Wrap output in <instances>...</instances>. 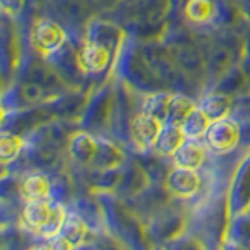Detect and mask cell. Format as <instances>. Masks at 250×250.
<instances>
[{
  "label": "cell",
  "instance_id": "2",
  "mask_svg": "<svg viewBox=\"0 0 250 250\" xmlns=\"http://www.w3.org/2000/svg\"><path fill=\"white\" fill-rule=\"evenodd\" d=\"M66 41V33L60 23L50 19H39L31 30V42L36 52L44 57L61 50Z\"/></svg>",
  "mask_w": 250,
  "mask_h": 250
},
{
  "label": "cell",
  "instance_id": "10",
  "mask_svg": "<svg viewBox=\"0 0 250 250\" xmlns=\"http://www.w3.org/2000/svg\"><path fill=\"white\" fill-rule=\"evenodd\" d=\"M211 124L213 121L209 119V116L197 105V108L182 124V128L186 135V139H200L202 136H207Z\"/></svg>",
  "mask_w": 250,
  "mask_h": 250
},
{
  "label": "cell",
  "instance_id": "16",
  "mask_svg": "<svg viewBox=\"0 0 250 250\" xmlns=\"http://www.w3.org/2000/svg\"><path fill=\"white\" fill-rule=\"evenodd\" d=\"M23 139L14 135H3L0 139V158L3 164H8L18 158L23 147Z\"/></svg>",
  "mask_w": 250,
  "mask_h": 250
},
{
  "label": "cell",
  "instance_id": "6",
  "mask_svg": "<svg viewBox=\"0 0 250 250\" xmlns=\"http://www.w3.org/2000/svg\"><path fill=\"white\" fill-rule=\"evenodd\" d=\"M108 61H109V50L100 42H94V41L86 42L75 57L77 66L86 74L102 72L108 66Z\"/></svg>",
  "mask_w": 250,
  "mask_h": 250
},
{
  "label": "cell",
  "instance_id": "9",
  "mask_svg": "<svg viewBox=\"0 0 250 250\" xmlns=\"http://www.w3.org/2000/svg\"><path fill=\"white\" fill-rule=\"evenodd\" d=\"M185 141H186V135H185V131L182 128V125L166 124L153 148L160 155L172 156L178 150L180 146H182Z\"/></svg>",
  "mask_w": 250,
  "mask_h": 250
},
{
  "label": "cell",
  "instance_id": "1",
  "mask_svg": "<svg viewBox=\"0 0 250 250\" xmlns=\"http://www.w3.org/2000/svg\"><path fill=\"white\" fill-rule=\"evenodd\" d=\"M67 213L61 203H53L49 199L27 202L22 211V225L30 233L44 239H53L61 233Z\"/></svg>",
  "mask_w": 250,
  "mask_h": 250
},
{
  "label": "cell",
  "instance_id": "4",
  "mask_svg": "<svg viewBox=\"0 0 250 250\" xmlns=\"http://www.w3.org/2000/svg\"><path fill=\"white\" fill-rule=\"evenodd\" d=\"M200 177L194 169L178 167L175 166L174 170H170L166 180H164V186H166L167 192L175 199L188 200L200 189Z\"/></svg>",
  "mask_w": 250,
  "mask_h": 250
},
{
  "label": "cell",
  "instance_id": "15",
  "mask_svg": "<svg viewBox=\"0 0 250 250\" xmlns=\"http://www.w3.org/2000/svg\"><path fill=\"white\" fill-rule=\"evenodd\" d=\"M203 111H205L211 121H219L227 117L230 111V99L225 96V94H209L208 97L203 99V102L199 105Z\"/></svg>",
  "mask_w": 250,
  "mask_h": 250
},
{
  "label": "cell",
  "instance_id": "18",
  "mask_svg": "<svg viewBox=\"0 0 250 250\" xmlns=\"http://www.w3.org/2000/svg\"><path fill=\"white\" fill-rule=\"evenodd\" d=\"M2 11L8 16H19L23 11L25 0H0Z\"/></svg>",
  "mask_w": 250,
  "mask_h": 250
},
{
  "label": "cell",
  "instance_id": "14",
  "mask_svg": "<svg viewBox=\"0 0 250 250\" xmlns=\"http://www.w3.org/2000/svg\"><path fill=\"white\" fill-rule=\"evenodd\" d=\"M185 14L188 21L195 25H202L213 19L214 5L211 0H188Z\"/></svg>",
  "mask_w": 250,
  "mask_h": 250
},
{
  "label": "cell",
  "instance_id": "13",
  "mask_svg": "<svg viewBox=\"0 0 250 250\" xmlns=\"http://www.w3.org/2000/svg\"><path fill=\"white\" fill-rule=\"evenodd\" d=\"M197 105L194 104L191 99L183 96H170L169 105H167V119L166 124L172 125H182L186 117L189 116Z\"/></svg>",
  "mask_w": 250,
  "mask_h": 250
},
{
  "label": "cell",
  "instance_id": "17",
  "mask_svg": "<svg viewBox=\"0 0 250 250\" xmlns=\"http://www.w3.org/2000/svg\"><path fill=\"white\" fill-rule=\"evenodd\" d=\"M44 89H45L44 86H41L39 83L31 82V83L23 86V88H22V94H23V97H25L28 102H36V100L44 99V96H45Z\"/></svg>",
  "mask_w": 250,
  "mask_h": 250
},
{
  "label": "cell",
  "instance_id": "5",
  "mask_svg": "<svg viewBox=\"0 0 250 250\" xmlns=\"http://www.w3.org/2000/svg\"><path fill=\"white\" fill-rule=\"evenodd\" d=\"M164 125L166 124L161 119H158L156 116L141 111V114L133 121V125H131V133L138 147L143 148V150L153 148L164 128Z\"/></svg>",
  "mask_w": 250,
  "mask_h": 250
},
{
  "label": "cell",
  "instance_id": "3",
  "mask_svg": "<svg viewBox=\"0 0 250 250\" xmlns=\"http://www.w3.org/2000/svg\"><path fill=\"white\" fill-rule=\"evenodd\" d=\"M208 146L217 153H225L234 150L238 146L241 138V130L236 121L230 119V117H224V119L214 121L207 133Z\"/></svg>",
  "mask_w": 250,
  "mask_h": 250
},
{
  "label": "cell",
  "instance_id": "8",
  "mask_svg": "<svg viewBox=\"0 0 250 250\" xmlns=\"http://www.w3.org/2000/svg\"><path fill=\"white\" fill-rule=\"evenodd\" d=\"M21 195L27 202L44 200L50 197V182L42 174H30L21 183Z\"/></svg>",
  "mask_w": 250,
  "mask_h": 250
},
{
  "label": "cell",
  "instance_id": "7",
  "mask_svg": "<svg viewBox=\"0 0 250 250\" xmlns=\"http://www.w3.org/2000/svg\"><path fill=\"white\" fill-rule=\"evenodd\" d=\"M205 158H207L205 147L199 143V139H186L180 146L178 150L172 155V160H174L175 166L194 169V170L202 167V164L205 163Z\"/></svg>",
  "mask_w": 250,
  "mask_h": 250
},
{
  "label": "cell",
  "instance_id": "12",
  "mask_svg": "<svg viewBox=\"0 0 250 250\" xmlns=\"http://www.w3.org/2000/svg\"><path fill=\"white\" fill-rule=\"evenodd\" d=\"M60 234L62 238H66L72 244V247H78L83 244L86 236H88V225L77 213H67Z\"/></svg>",
  "mask_w": 250,
  "mask_h": 250
},
{
  "label": "cell",
  "instance_id": "11",
  "mask_svg": "<svg viewBox=\"0 0 250 250\" xmlns=\"http://www.w3.org/2000/svg\"><path fill=\"white\" fill-rule=\"evenodd\" d=\"M177 67H180L185 74L192 75L194 72H199L202 67V57L197 52V49H194L191 45H177L175 52L172 55Z\"/></svg>",
  "mask_w": 250,
  "mask_h": 250
}]
</instances>
